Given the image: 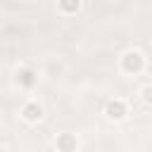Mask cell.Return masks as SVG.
<instances>
[{"label": "cell", "instance_id": "6da1fadb", "mask_svg": "<svg viewBox=\"0 0 152 152\" xmlns=\"http://www.w3.org/2000/svg\"><path fill=\"white\" fill-rule=\"evenodd\" d=\"M124 112H126V109H124V104H121V102H112V104L107 107V114H109V116H114V119H121V116H124Z\"/></svg>", "mask_w": 152, "mask_h": 152}, {"label": "cell", "instance_id": "7a4b0ae2", "mask_svg": "<svg viewBox=\"0 0 152 152\" xmlns=\"http://www.w3.org/2000/svg\"><path fill=\"white\" fill-rule=\"evenodd\" d=\"M24 116H26V119H31V121L40 119V107H38V104H28V107L24 109Z\"/></svg>", "mask_w": 152, "mask_h": 152}, {"label": "cell", "instance_id": "3957f363", "mask_svg": "<svg viewBox=\"0 0 152 152\" xmlns=\"http://www.w3.org/2000/svg\"><path fill=\"white\" fill-rule=\"evenodd\" d=\"M140 66V57L138 55H128V59H126V69H138Z\"/></svg>", "mask_w": 152, "mask_h": 152}, {"label": "cell", "instance_id": "277c9868", "mask_svg": "<svg viewBox=\"0 0 152 152\" xmlns=\"http://www.w3.org/2000/svg\"><path fill=\"white\" fill-rule=\"evenodd\" d=\"M62 7L71 12V10H76V7H78V0H62Z\"/></svg>", "mask_w": 152, "mask_h": 152}, {"label": "cell", "instance_id": "5b68a950", "mask_svg": "<svg viewBox=\"0 0 152 152\" xmlns=\"http://www.w3.org/2000/svg\"><path fill=\"white\" fill-rule=\"evenodd\" d=\"M21 81H24V83H31V74L24 71V74H21Z\"/></svg>", "mask_w": 152, "mask_h": 152}, {"label": "cell", "instance_id": "8992f818", "mask_svg": "<svg viewBox=\"0 0 152 152\" xmlns=\"http://www.w3.org/2000/svg\"><path fill=\"white\" fill-rule=\"evenodd\" d=\"M145 100H147V102H152V88H147V90H145Z\"/></svg>", "mask_w": 152, "mask_h": 152}]
</instances>
